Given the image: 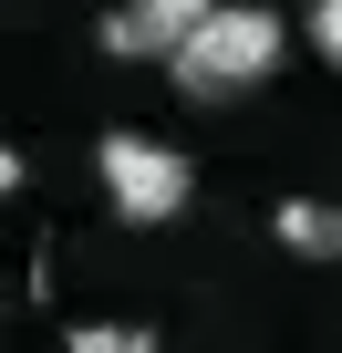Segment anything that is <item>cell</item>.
<instances>
[{"label": "cell", "mask_w": 342, "mask_h": 353, "mask_svg": "<svg viewBox=\"0 0 342 353\" xmlns=\"http://www.w3.org/2000/svg\"><path fill=\"white\" fill-rule=\"evenodd\" d=\"M94 176H104V198H114V219H135V229H166L187 208V188H197V166L177 156V145H156V135H135V125H114L104 145H94Z\"/></svg>", "instance_id": "cell-2"}, {"label": "cell", "mask_w": 342, "mask_h": 353, "mask_svg": "<svg viewBox=\"0 0 342 353\" xmlns=\"http://www.w3.org/2000/svg\"><path fill=\"white\" fill-rule=\"evenodd\" d=\"M311 52L342 73V0H311Z\"/></svg>", "instance_id": "cell-6"}, {"label": "cell", "mask_w": 342, "mask_h": 353, "mask_svg": "<svg viewBox=\"0 0 342 353\" xmlns=\"http://www.w3.org/2000/svg\"><path fill=\"white\" fill-rule=\"evenodd\" d=\"M208 21H218V0H114V11H104V52H114V63H166V73H177V52H187Z\"/></svg>", "instance_id": "cell-3"}, {"label": "cell", "mask_w": 342, "mask_h": 353, "mask_svg": "<svg viewBox=\"0 0 342 353\" xmlns=\"http://www.w3.org/2000/svg\"><path fill=\"white\" fill-rule=\"evenodd\" d=\"M270 239H280L290 260H342V208H332V198H280V208H270Z\"/></svg>", "instance_id": "cell-4"}, {"label": "cell", "mask_w": 342, "mask_h": 353, "mask_svg": "<svg viewBox=\"0 0 342 353\" xmlns=\"http://www.w3.org/2000/svg\"><path fill=\"white\" fill-rule=\"evenodd\" d=\"M280 11H270V0H218V21L177 52V73H166V83H177L187 104H228V94H259L270 73H280Z\"/></svg>", "instance_id": "cell-1"}, {"label": "cell", "mask_w": 342, "mask_h": 353, "mask_svg": "<svg viewBox=\"0 0 342 353\" xmlns=\"http://www.w3.org/2000/svg\"><path fill=\"white\" fill-rule=\"evenodd\" d=\"M63 343H73V353H156V332H145V322H73Z\"/></svg>", "instance_id": "cell-5"}]
</instances>
